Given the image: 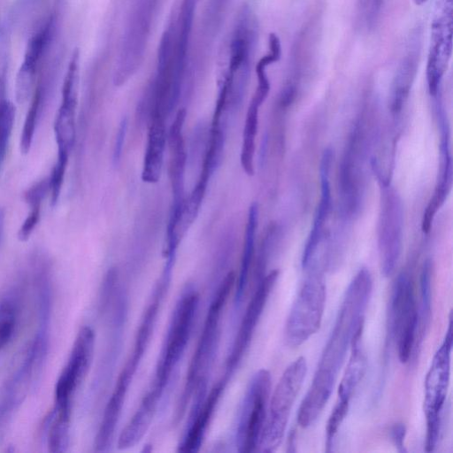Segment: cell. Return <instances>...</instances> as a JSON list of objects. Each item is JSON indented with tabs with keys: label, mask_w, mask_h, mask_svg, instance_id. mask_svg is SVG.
<instances>
[{
	"label": "cell",
	"mask_w": 453,
	"mask_h": 453,
	"mask_svg": "<svg viewBox=\"0 0 453 453\" xmlns=\"http://www.w3.org/2000/svg\"><path fill=\"white\" fill-rule=\"evenodd\" d=\"M372 290L367 268L358 271L349 285L334 329L325 346L311 387L331 395L337 374L357 331L363 327L365 312Z\"/></svg>",
	"instance_id": "6da1fadb"
},
{
	"label": "cell",
	"mask_w": 453,
	"mask_h": 453,
	"mask_svg": "<svg viewBox=\"0 0 453 453\" xmlns=\"http://www.w3.org/2000/svg\"><path fill=\"white\" fill-rule=\"evenodd\" d=\"M235 281V273L229 272L211 302L196 348L189 363L183 390L176 405L175 423L183 418L191 400H193L192 408H197L206 395L210 370L219 341L221 315Z\"/></svg>",
	"instance_id": "7a4b0ae2"
},
{
	"label": "cell",
	"mask_w": 453,
	"mask_h": 453,
	"mask_svg": "<svg viewBox=\"0 0 453 453\" xmlns=\"http://www.w3.org/2000/svg\"><path fill=\"white\" fill-rule=\"evenodd\" d=\"M199 303L198 293L188 288L176 303L151 386L142 399L157 407L172 373L189 340Z\"/></svg>",
	"instance_id": "3957f363"
},
{
	"label": "cell",
	"mask_w": 453,
	"mask_h": 453,
	"mask_svg": "<svg viewBox=\"0 0 453 453\" xmlns=\"http://www.w3.org/2000/svg\"><path fill=\"white\" fill-rule=\"evenodd\" d=\"M306 372V359L300 357L282 373L269 402V410L257 448L260 451L273 452L281 443L292 407Z\"/></svg>",
	"instance_id": "277c9868"
},
{
	"label": "cell",
	"mask_w": 453,
	"mask_h": 453,
	"mask_svg": "<svg viewBox=\"0 0 453 453\" xmlns=\"http://www.w3.org/2000/svg\"><path fill=\"white\" fill-rule=\"evenodd\" d=\"M452 349V317L449 315L443 342L435 352L425 380L424 412L426 421V451H433L437 444L441 415L445 403L450 375Z\"/></svg>",
	"instance_id": "5b68a950"
},
{
	"label": "cell",
	"mask_w": 453,
	"mask_h": 453,
	"mask_svg": "<svg viewBox=\"0 0 453 453\" xmlns=\"http://www.w3.org/2000/svg\"><path fill=\"white\" fill-rule=\"evenodd\" d=\"M326 296L321 275L312 273L301 287L287 318L284 340L288 347H299L318 331L324 315Z\"/></svg>",
	"instance_id": "8992f818"
},
{
	"label": "cell",
	"mask_w": 453,
	"mask_h": 453,
	"mask_svg": "<svg viewBox=\"0 0 453 453\" xmlns=\"http://www.w3.org/2000/svg\"><path fill=\"white\" fill-rule=\"evenodd\" d=\"M94 349V330L84 326L76 335L67 362L55 385L54 407L50 413L56 418L71 421L73 396L89 370Z\"/></svg>",
	"instance_id": "52a82bcc"
},
{
	"label": "cell",
	"mask_w": 453,
	"mask_h": 453,
	"mask_svg": "<svg viewBox=\"0 0 453 453\" xmlns=\"http://www.w3.org/2000/svg\"><path fill=\"white\" fill-rule=\"evenodd\" d=\"M388 328L395 342L399 360L402 363L408 362L417 343L418 310L413 282L406 273L397 276L392 289Z\"/></svg>",
	"instance_id": "ba28073f"
},
{
	"label": "cell",
	"mask_w": 453,
	"mask_h": 453,
	"mask_svg": "<svg viewBox=\"0 0 453 453\" xmlns=\"http://www.w3.org/2000/svg\"><path fill=\"white\" fill-rule=\"evenodd\" d=\"M271 389V374L265 369L252 377L242 403L236 430L239 452L250 453L257 449L267 415Z\"/></svg>",
	"instance_id": "9c48e42d"
},
{
	"label": "cell",
	"mask_w": 453,
	"mask_h": 453,
	"mask_svg": "<svg viewBox=\"0 0 453 453\" xmlns=\"http://www.w3.org/2000/svg\"><path fill=\"white\" fill-rule=\"evenodd\" d=\"M453 0H436L433 12L426 64L430 96H438L452 53Z\"/></svg>",
	"instance_id": "30bf717a"
},
{
	"label": "cell",
	"mask_w": 453,
	"mask_h": 453,
	"mask_svg": "<svg viewBox=\"0 0 453 453\" xmlns=\"http://www.w3.org/2000/svg\"><path fill=\"white\" fill-rule=\"evenodd\" d=\"M378 246L381 273L390 276L398 263L403 241V205L397 192L380 185Z\"/></svg>",
	"instance_id": "8fae6325"
},
{
	"label": "cell",
	"mask_w": 453,
	"mask_h": 453,
	"mask_svg": "<svg viewBox=\"0 0 453 453\" xmlns=\"http://www.w3.org/2000/svg\"><path fill=\"white\" fill-rule=\"evenodd\" d=\"M157 0H140L128 22L113 75L114 85L126 83L139 69L146 49Z\"/></svg>",
	"instance_id": "7c38bea8"
},
{
	"label": "cell",
	"mask_w": 453,
	"mask_h": 453,
	"mask_svg": "<svg viewBox=\"0 0 453 453\" xmlns=\"http://www.w3.org/2000/svg\"><path fill=\"white\" fill-rule=\"evenodd\" d=\"M279 276L278 270H273L258 280L257 288L248 303L240 324L230 354L226 362L224 378L227 381L240 365L246 353L266 302Z\"/></svg>",
	"instance_id": "4fadbf2b"
},
{
	"label": "cell",
	"mask_w": 453,
	"mask_h": 453,
	"mask_svg": "<svg viewBox=\"0 0 453 453\" xmlns=\"http://www.w3.org/2000/svg\"><path fill=\"white\" fill-rule=\"evenodd\" d=\"M42 365L31 349H27L22 362L8 377L0 388V438H2L14 413L19 408L29 388L36 380Z\"/></svg>",
	"instance_id": "5bb4252c"
},
{
	"label": "cell",
	"mask_w": 453,
	"mask_h": 453,
	"mask_svg": "<svg viewBox=\"0 0 453 453\" xmlns=\"http://www.w3.org/2000/svg\"><path fill=\"white\" fill-rule=\"evenodd\" d=\"M54 24V17L50 16L27 42L15 81V95L19 104L25 103L33 91L41 59L53 35Z\"/></svg>",
	"instance_id": "9a60e30c"
},
{
	"label": "cell",
	"mask_w": 453,
	"mask_h": 453,
	"mask_svg": "<svg viewBox=\"0 0 453 453\" xmlns=\"http://www.w3.org/2000/svg\"><path fill=\"white\" fill-rule=\"evenodd\" d=\"M187 115L185 108L180 109L167 132V143L170 150L169 173L173 193L171 210H181L184 201V178L187 153L182 129Z\"/></svg>",
	"instance_id": "2e32d148"
},
{
	"label": "cell",
	"mask_w": 453,
	"mask_h": 453,
	"mask_svg": "<svg viewBox=\"0 0 453 453\" xmlns=\"http://www.w3.org/2000/svg\"><path fill=\"white\" fill-rule=\"evenodd\" d=\"M333 159V151L326 149L321 157L319 166V176L321 185V196L318 204L313 225L305 243L303 256L302 266L306 269L312 261L319 244L321 241L323 228L331 210V188L329 181V174Z\"/></svg>",
	"instance_id": "e0dca14e"
},
{
	"label": "cell",
	"mask_w": 453,
	"mask_h": 453,
	"mask_svg": "<svg viewBox=\"0 0 453 453\" xmlns=\"http://www.w3.org/2000/svg\"><path fill=\"white\" fill-rule=\"evenodd\" d=\"M441 130V161L434 191L430 198L422 217L421 228L427 234L432 226L434 219L444 203L452 183V161L449 142V127L446 119L439 120Z\"/></svg>",
	"instance_id": "ac0fdd59"
},
{
	"label": "cell",
	"mask_w": 453,
	"mask_h": 453,
	"mask_svg": "<svg viewBox=\"0 0 453 453\" xmlns=\"http://www.w3.org/2000/svg\"><path fill=\"white\" fill-rule=\"evenodd\" d=\"M227 382L224 378H221L215 383L210 393L205 395L197 411L190 416L188 427L179 443L178 451L195 453L200 449L209 424Z\"/></svg>",
	"instance_id": "d6986e66"
},
{
	"label": "cell",
	"mask_w": 453,
	"mask_h": 453,
	"mask_svg": "<svg viewBox=\"0 0 453 453\" xmlns=\"http://www.w3.org/2000/svg\"><path fill=\"white\" fill-rule=\"evenodd\" d=\"M420 35L419 29H416L394 77L390 96V110L394 114L402 111L414 82L420 59Z\"/></svg>",
	"instance_id": "ffe728a7"
},
{
	"label": "cell",
	"mask_w": 453,
	"mask_h": 453,
	"mask_svg": "<svg viewBox=\"0 0 453 453\" xmlns=\"http://www.w3.org/2000/svg\"><path fill=\"white\" fill-rule=\"evenodd\" d=\"M77 104L78 90L63 88L61 91V104L54 122V134L58 146L57 158L69 160L76 135Z\"/></svg>",
	"instance_id": "44dd1931"
},
{
	"label": "cell",
	"mask_w": 453,
	"mask_h": 453,
	"mask_svg": "<svg viewBox=\"0 0 453 453\" xmlns=\"http://www.w3.org/2000/svg\"><path fill=\"white\" fill-rule=\"evenodd\" d=\"M24 280L19 279L0 290V351L18 331L23 309Z\"/></svg>",
	"instance_id": "7402d4cb"
},
{
	"label": "cell",
	"mask_w": 453,
	"mask_h": 453,
	"mask_svg": "<svg viewBox=\"0 0 453 453\" xmlns=\"http://www.w3.org/2000/svg\"><path fill=\"white\" fill-rule=\"evenodd\" d=\"M166 142L165 118L152 114L142 171V180L144 182L157 183L159 180Z\"/></svg>",
	"instance_id": "603a6c76"
},
{
	"label": "cell",
	"mask_w": 453,
	"mask_h": 453,
	"mask_svg": "<svg viewBox=\"0 0 453 453\" xmlns=\"http://www.w3.org/2000/svg\"><path fill=\"white\" fill-rule=\"evenodd\" d=\"M363 327L355 334L351 342V354L346 370L338 387L339 402L349 403L366 371V357L362 347Z\"/></svg>",
	"instance_id": "cb8c5ba5"
},
{
	"label": "cell",
	"mask_w": 453,
	"mask_h": 453,
	"mask_svg": "<svg viewBox=\"0 0 453 453\" xmlns=\"http://www.w3.org/2000/svg\"><path fill=\"white\" fill-rule=\"evenodd\" d=\"M196 4L197 0H182L178 18L175 20V74L178 81L181 84L185 74L187 54Z\"/></svg>",
	"instance_id": "d4e9b609"
},
{
	"label": "cell",
	"mask_w": 453,
	"mask_h": 453,
	"mask_svg": "<svg viewBox=\"0 0 453 453\" xmlns=\"http://www.w3.org/2000/svg\"><path fill=\"white\" fill-rule=\"evenodd\" d=\"M258 222V205L252 203L249 208L240 272L236 282L235 302L239 303L247 288L253 259L256 232Z\"/></svg>",
	"instance_id": "484cf974"
},
{
	"label": "cell",
	"mask_w": 453,
	"mask_h": 453,
	"mask_svg": "<svg viewBox=\"0 0 453 453\" xmlns=\"http://www.w3.org/2000/svg\"><path fill=\"white\" fill-rule=\"evenodd\" d=\"M260 105L250 101L247 110L246 119L242 133V143L241 150V165L246 174H254V156L256 150V136L258 127V109Z\"/></svg>",
	"instance_id": "4316f807"
},
{
	"label": "cell",
	"mask_w": 453,
	"mask_h": 453,
	"mask_svg": "<svg viewBox=\"0 0 453 453\" xmlns=\"http://www.w3.org/2000/svg\"><path fill=\"white\" fill-rule=\"evenodd\" d=\"M269 52L263 56L256 65L257 86L253 95L252 101L260 106L266 99L270 92V81L266 74V67L278 62L281 56V45L279 36L271 33L268 37Z\"/></svg>",
	"instance_id": "83f0119b"
},
{
	"label": "cell",
	"mask_w": 453,
	"mask_h": 453,
	"mask_svg": "<svg viewBox=\"0 0 453 453\" xmlns=\"http://www.w3.org/2000/svg\"><path fill=\"white\" fill-rule=\"evenodd\" d=\"M45 88L42 84H39L34 91L20 135V150L25 154L27 153L31 148L36 125L45 103Z\"/></svg>",
	"instance_id": "f1b7e54d"
},
{
	"label": "cell",
	"mask_w": 453,
	"mask_h": 453,
	"mask_svg": "<svg viewBox=\"0 0 453 453\" xmlns=\"http://www.w3.org/2000/svg\"><path fill=\"white\" fill-rule=\"evenodd\" d=\"M430 259L425 261L420 273V307L418 311V329L417 343L418 344L429 326L432 307V270Z\"/></svg>",
	"instance_id": "f546056e"
},
{
	"label": "cell",
	"mask_w": 453,
	"mask_h": 453,
	"mask_svg": "<svg viewBox=\"0 0 453 453\" xmlns=\"http://www.w3.org/2000/svg\"><path fill=\"white\" fill-rule=\"evenodd\" d=\"M15 119L13 104L5 100L0 109V173L4 165Z\"/></svg>",
	"instance_id": "4dcf8cb0"
},
{
	"label": "cell",
	"mask_w": 453,
	"mask_h": 453,
	"mask_svg": "<svg viewBox=\"0 0 453 453\" xmlns=\"http://www.w3.org/2000/svg\"><path fill=\"white\" fill-rule=\"evenodd\" d=\"M384 0H358L357 23L360 27L372 30L380 19Z\"/></svg>",
	"instance_id": "1f68e13d"
},
{
	"label": "cell",
	"mask_w": 453,
	"mask_h": 453,
	"mask_svg": "<svg viewBox=\"0 0 453 453\" xmlns=\"http://www.w3.org/2000/svg\"><path fill=\"white\" fill-rule=\"evenodd\" d=\"M349 408V403L336 402L329 416L326 428L327 448L332 446L333 441L348 413Z\"/></svg>",
	"instance_id": "d6a6232c"
},
{
	"label": "cell",
	"mask_w": 453,
	"mask_h": 453,
	"mask_svg": "<svg viewBox=\"0 0 453 453\" xmlns=\"http://www.w3.org/2000/svg\"><path fill=\"white\" fill-rule=\"evenodd\" d=\"M41 205L42 203H33L29 205V213L26 217L18 232V237L20 241L25 242L28 240L33 234L40 220Z\"/></svg>",
	"instance_id": "836d02e7"
},
{
	"label": "cell",
	"mask_w": 453,
	"mask_h": 453,
	"mask_svg": "<svg viewBox=\"0 0 453 453\" xmlns=\"http://www.w3.org/2000/svg\"><path fill=\"white\" fill-rule=\"evenodd\" d=\"M50 192L49 179H43L35 183L25 193V200L29 204L42 203L46 195Z\"/></svg>",
	"instance_id": "e575fe53"
},
{
	"label": "cell",
	"mask_w": 453,
	"mask_h": 453,
	"mask_svg": "<svg viewBox=\"0 0 453 453\" xmlns=\"http://www.w3.org/2000/svg\"><path fill=\"white\" fill-rule=\"evenodd\" d=\"M127 126H128L127 118L123 117L122 119L120 120V123H119V128L117 131L115 143H114V147H113V162H114V164H117L120 160V157L122 155L123 145H124V142H125V138H126V134H127Z\"/></svg>",
	"instance_id": "d590c367"
},
{
	"label": "cell",
	"mask_w": 453,
	"mask_h": 453,
	"mask_svg": "<svg viewBox=\"0 0 453 453\" xmlns=\"http://www.w3.org/2000/svg\"><path fill=\"white\" fill-rule=\"evenodd\" d=\"M390 434L391 439L397 449L401 452L405 451L404 438L406 434V428L404 425L402 423L394 425L391 428Z\"/></svg>",
	"instance_id": "8d00e7d4"
},
{
	"label": "cell",
	"mask_w": 453,
	"mask_h": 453,
	"mask_svg": "<svg viewBox=\"0 0 453 453\" xmlns=\"http://www.w3.org/2000/svg\"><path fill=\"white\" fill-rule=\"evenodd\" d=\"M5 225V211L3 208H0V245L2 243L4 233Z\"/></svg>",
	"instance_id": "74e56055"
},
{
	"label": "cell",
	"mask_w": 453,
	"mask_h": 453,
	"mask_svg": "<svg viewBox=\"0 0 453 453\" xmlns=\"http://www.w3.org/2000/svg\"><path fill=\"white\" fill-rule=\"evenodd\" d=\"M6 100L5 97V83L4 77L0 74V109L3 103Z\"/></svg>",
	"instance_id": "f35d334b"
},
{
	"label": "cell",
	"mask_w": 453,
	"mask_h": 453,
	"mask_svg": "<svg viewBox=\"0 0 453 453\" xmlns=\"http://www.w3.org/2000/svg\"><path fill=\"white\" fill-rule=\"evenodd\" d=\"M415 5L420 6L427 2V0H412Z\"/></svg>",
	"instance_id": "ab89813d"
},
{
	"label": "cell",
	"mask_w": 453,
	"mask_h": 453,
	"mask_svg": "<svg viewBox=\"0 0 453 453\" xmlns=\"http://www.w3.org/2000/svg\"><path fill=\"white\" fill-rule=\"evenodd\" d=\"M27 1H35V0H27Z\"/></svg>",
	"instance_id": "60d3db41"
}]
</instances>
